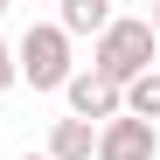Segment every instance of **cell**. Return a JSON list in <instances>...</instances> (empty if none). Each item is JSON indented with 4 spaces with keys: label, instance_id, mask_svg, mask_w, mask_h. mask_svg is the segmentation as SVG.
<instances>
[{
    "label": "cell",
    "instance_id": "cell-9",
    "mask_svg": "<svg viewBox=\"0 0 160 160\" xmlns=\"http://www.w3.org/2000/svg\"><path fill=\"white\" fill-rule=\"evenodd\" d=\"M146 21H153V35H160V0H153V14H146Z\"/></svg>",
    "mask_w": 160,
    "mask_h": 160
},
{
    "label": "cell",
    "instance_id": "cell-7",
    "mask_svg": "<svg viewBox=\"0 0 160 160\" xmlns=\"http://www.w3.org/2000/svg\"><path fill=\"white\" fill-rule=\"evenodd\" d=\"M118 104H125V118H160V70H146V77H132V84L118 91Z\"/></svg>",
    "mask_w": 160,
    "mask_h": 160
},
{
    "label": "cell",
    "instance_id": "cell-11",
    "mask_svg": "<svg viewBox=\"0 0 160 160\" xmlns=\"http://www.w3.org/2000/svg\"><path fill=\"white\" fill-rule=\"evenodd\" d=\"M0 14H7V0H0Z\"/></svg>",
    "mask_w": 160,
    "mask_h": 160
},
{
    "label": "cell",
    "instance_id": "cell-4",
    "mask_svg": "<svg viewBox=\"0 0 160 160\" xmlns=\"http://www.w3.org/2000/svg\"><path fill=\"white\" fill-rule=\"evenodd\" d=\"M63 98H70V118H84V125H91V118L104 125V118L125 112V104H118V84H104L98 70H77L70 84H63Z\"/></svg>",
    "mask_w": 160,
    "mask_h": 160
},
{
    "label": "cell",
    "instance_id": "cell-6",
    "mask_svg": "<svg viewBox=\"0 0 160 160\" xmlns=\"http://www.w3.org/2000/svg\"><path fill=\"white\" fill-rule=\"evenodd\" d=\"M56 28L63 35H104V28H112V0H63Z\"/></svg>",
    "mask_w": 160,
    "mask_h": 160
},
{
    "label": "cell",
    "instance_id": "cell-10",
    "mask_svg": "<svg viewBox=\"0 0 160 160\" xmlns=\"http://www.w3.org/2000/svg\"><path fill=\"white\" fill-rule=\"evenodd\" d=\"M21 160H49V153H21Z\"/></svg>",
    "mask_w": 160,
    "mask_h": 160
},
{
    "label": "cell",
    "instance_id": "cell-8",
    "mask_svg": "<svg viewBox=\"0 0 160 160\" xmlns=\"http://www.w3.org/2000/svg\"><path fill=\"white\" fill-rule=\"evenodd\" d=\"M7 84H21V77H14V49L0 42V91H7Z\"/></svg>",
    "mask_w": 160,
    "mask_h": 160
},
{
    "label": "cell",
    "instance_id": "cell-3",
    "mask_svg": "<svg viewBox=\"0 0 160 160\" xmlns=\"http://www.w3.org/2000/svg\"><path fill=\"white\" fill-rule=\"evenodd\" d=\"M160 153V132L146 125V118H104L98 125V160H153Z\"/></svg>",
    "mask_w": 160,
    "mask_h": 160
},
{
    "label": "cell",
    "instance_id": "cell-2",
    "mask_svg": "<svg viewBox=\"0 0 160 160\" xmlns=\"http://www.w3.org/2000/svg\"><path fill=\"white\" fill-rule=\"evenodd\" d=\"M14 77H21V84H35V91H63L70 77H77V63H70V35L56 28V21H35V28L21 35V49H14Z\"/></svg>",
    "mask_w": 160,
    "mask_h": 160
},
{
    "label": "cell",
    "instance_id": "cell-5",
    "mask_svg": "<svg viewBox=\"0 0 160 160\" xmlns=\"http://www.w3.org/2000/svg\"><path fill=\"white\" fill-rule=\"evenodd\" d=\"M49 160H98V125L56 118V125H49Z\"/></svg>",
    "mask_w": 160,
    "mask_h": 160
},
{
    "label": "cell",
    "instance_id": "cell-1",
    "mask_svg": "<svg viewBox=\"0 0 160 160\" xmlns=\"http://www.w3.org/2000/svg\"><path fill=\"white\" fill-rule=\"evenodd\" d=\"M160 56V35H153V21L146 14H112V28L98 35V49H91V70L104 77V84H132V77H146V70H160L153 63Z\"/></svg>",
    "mask_w": 160,
    "mask_h": 160
}]
</instances>
